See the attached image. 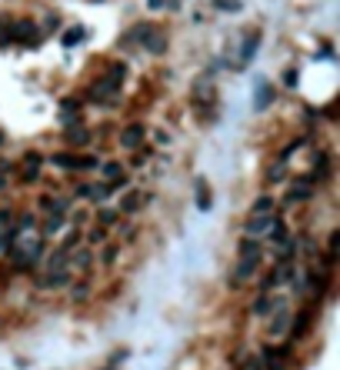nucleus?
Wrapping results in <instances>:
<instances>
[{"instance_id":"nucleus-1","label":"nucleus","mask_w":340,"mask_h":370,"mask_svg":"<svg viewBox=\"0 0 340 370\" xmlns=\"http://www.w3.org/2000/svg\"><path fill=\"white\" fill-rule=\"evenodd\" d=\"M260 260H264V250H260V241H251V237H244L237 247V267H234V277L230 283L240 287V283H247L260 270Z\"/></svg>"},{"instance_id":"nucleus-2","label":"nucleus","mask_w":340,"mask_h":370,"mask_svg":"<svg viewBox=\"0 0 340 370\" xmlns=\"http://www.w3.org/2000/svg\"><path fill=\"white\" fill-rule=\"evenodd\" d=\"M127 64H111V70L87 90V97L94 103H117V94H120V84H124Z\"/></svg>"},{"instance_id":"nucleus-3","label":"nucleus","mask_w":340,"mask_h":370,"mask_svg":"<svg viewBox=\"0 0 340 370\" xmlns=\"http://www.w3.org/2000/svg\"><path fill=\"white\" fill-rule=\"evenodd\" d=\"M0 40L4 44H20V47H34L40 40V30L34 20H7L4 30H0Z\"/></svg>"},{"instance_id":"nucleus-4","label":"nucleus","mask_w":340,"mask_h":370,"mask_svg":"<svg viewBox=\"0 0 340 370\" xmlns=\"http://www.w3.org/2000/svg\"><path fill=\"white\" fill-rule=\"evenodd\" d=\"M274 224H277V217H274V214H267V217H247V224H244V234H247L251 241H260V237H267V234L274 230Z\"/></svg>"},{"instance_id":"nucleus-5","label":"nucleus","mask_w":340,"mask_h":370,"mask_svg":"<svg viewBox=\"0 0 340 370\" xmlns=\"http://www.w3.org/2000/svg\"><path fill=\"white\" fill-rule=\"evenodd\" d=\"M40 167H44V157L37 151H27L24 153V164H20V180L24 184H37L40 180Z\"/></svg>"},{"instance_id":"nucleus-6","label":"nucleus","mask_w":340,"mask_h":370,"mask_svg":"<svg viewBox=\"0 0 340 370\" xmlns=\"http://www.w3.org/2000/svg\"><path fill=\"white\" fill-rule=\"evenodd\" d=\"M270 314H274V317H270V327H267V333H270V337H284V333H287V327H290V310H287V304L280 300V304L274 307Z\"/></svg>"},{"instance_id":"nucleus-7","label":"nucleus","mask_w":340,"mask_h":370,"mask_svg":"<svg viewBox=\"0 0 340 370\" xmlns=\"http://www.w3.org/2000/svg\"><path fill=\"white\" fill-rule=\"evenodd\" d=\"M257 47H260V30H247V37H244V44H240V57H237V64H251L253 60V53H257Z\"/></svg>"},{"instance_id":"nucleus-8","label":"nucleus","mask_w":340,"mask_h":370,"mask_svg":"<svg viewBox=\"0 0 340 370\" xmlns=\"http://www.w3.org/2000/svg\"><path fill=\"white\" fill-rule=\"evenodd\" d=\"M144 137H147V127H144V124H127V127L120 130V143H124V147H130V151H134V147H140V143H144Z\"/></svg>"},{"instance_id":"nucleus-9","label":"nucleus","mask_w":340,"mask_h":370,"mask_svg":"<svg viewBox=\"0 0 340 370\" xmlns=\"http://www.w3.org/2000/svg\"><path fill=\"white\" fill-rule=\"evenodd\" d=\"M70 270H80V274H87L90 267H94V254H90V247H77L74 254H70V264H67Z\"/></svg>"},{"instance_id":"nucleus-10","label":"nucleus","mask_w":340,"mask_h":370,"mask_svg":"<svg viewBox=\"0 0 340 370\" xmlns=\"http://www.w3.org/2000/svg\"><path fill=\"white\" fill-rule=\"evenodd\" d=\"M67 264H70V254H67V250H61V247H57V250H53V254L44 260L47 274H61V270H70Z\"/></svg>"},{"instance_id":"nucleus-11","label":"nucleus","mask_w":340,"mask_h":370,"mask_svg":"<svg viewBox=\"0 0 340 370\" xmlns=\"http://www.w3.org/2000/svg\"><path fill=\"white\" fill-rule=\"evenodd\" d=\"M280 304V297H267V294H260L257 300H253V307H251V314L253 317H270V310Z\"/></svg>"},{"instance_id":"nucleus-12","label":"nucleus","mask_w":340,"mask_h":370,"mask_svg":"<svg viewBox=\"0 0 340 370\" xmlns=\"http://www.w3.org/2000/svg\"><path fill=\"white\" fill-rule=\"evenodd\" d=\"M144 47H147L151 53H164V51H167V34H164V30H157V27H153L151 34L144 37Z\"/></svg>"},{"instance_id":"nucleus-13","label":"nucleus","mask_w":340,"mask_h":370,"mask_svg":"<svg viewBox=\"0 0 340 370\" xmlns=\"http://www.w3.org/2000/svg\"><path fill=\"white\" fill-rule=\"evenodd\" d=\"M67 283H70V270H61V274H44L40 287H44V291H61Z\"/></svg>"},{"instance_id":"nucleus-14","label":"nucleus","mask_w":340,"mask_h":370,"mask_svg":"<svg viewBox=\"0 0 340 370\" xmlns=\"http://www.w3.org/2000/svg\"><path fill=\"white\" fill-rule=\"evenodd\" d=\"M253 97H257V101H253V107H257V110H267V107H270V101H274L270 84H267V80H260V84H257V90H253Z\"/></svg>"},{"instance_id":"nucleus-15","label":"nucleus","mask_w":340,"mask_h":370,"mask_svg":"<svg viewBox=\"0 0 340 370\" xmlns=\"http://www.w3.org/2000/svg\"><path fill=\"white\" fill-rule=\"evenodd\" d=\"M63 137H67V143H74V147H84V143H90V130L87 127H67Z\"/></svg>"},{"instance_id":"nucleus-16","label":"nucleus","mask_w":340,"mask_h":370,"mask_svg":"<svg viewBox=\"0 0 340 370\" xmlns=\"http://www.w3.org/2000/svg\"><path fill=\"white\" fill-rule=\"evenodd\" d=\"M267 214H274V200L270 197H257L251 207V217H267Z\"/></svg>"},{"instance_id":"nucleus-17","label":"nucleus","mask_w":340,"mask_h":370,"mask_svg":"<svg viewBox=\"0 0 340 370\" xmlns=\"http://www.w3.org/2000/svg\"><path fill=\"white\" fill-rule=\"evenodd\" d=\"M63 227V217H57V214H47V220H44V227H40V237L47 241V237H53L57 230Z\"/></svg>"},{"instance_id":"nucleus-18","label":"nucleus","mask_w":340,"mask_h":370,"mask_svg":"<svg viewBox=\"0 0 340 370\" xmlns=\"http://www.w3.org/2000/svg\"><path fill=\"white\" fill-rule=\"evenodd\" d=\"M117 210H120V214H137V210H140V197H137V193H127Z\"/></svg>"},{"instance_id":"nucleus-19","label":"nucleus","mask_w":340,"mask_h":370,"mask_svg":"<svg viewBox=\"0 0 340 370\" xmlns=\"http://www.w3.org/2000/svg\"><path fill=\"white\" fill-rule=\"evenodd\" d=\"M70 297H74V304H84V300L90 297V283H87V281L74 283V287H70Z\"/></svg>"},{"instance_id":"nucleus-20","label":"nucleus","mask_w":340,"mask_h":370,"mask_svg":"<svg viewBox=\"0 0 340 370\" xmlns=\"http://www.w3.org/2000/svg\"><path fill=\"white\" fill-rule=\"evenodd\" d=\"M197 207H201V210H210V191H207L203 180H197Z\"/></svg>"},{"instance_id":"nucleus-21","label":"nucleus","mask_w":340,"mask_h":370,"mask_svg":"<svg viewBox=\"0 0 340 370\" xmlns=\"http://www.w3.org/2000/svg\"><path fill=\"white\" fill-rule=\"evenodd\" d=\"M77 247H80V230L74 227V230H70V234H67V241L61 243V250H67V254H74Z\"/></svg>"},{"instance_id":"nucleus-22","label":"nucleus","mask_w":340,"mask_h":370,"mask_svg":"<svg viewBox=\"0 0 340 370\" xmlns=\"http://www.w3.org/2000/svg\"><path fill=\"white\" fill-rule=\"evenodd\" d=\"M101 170H103V177L111 180V184H117V180L124 177V167H120V164H103Z\"/></svg>"},{"instance_id":"nucleus-23","label":"nucleus","mask_w":340,"mask_h":370,"mask_svg":"<svg viewBox=\"0 0 340 370\" xmlns=\"http://www.w3.org/2000/svg\"><path fill=\"white\" fill-rule=\"evenodd\" d=\"M307 324H310V310H301V317L294 324V337H303V333H307Z\"/></svg>"},{"instance_id":"nucleus-24","label":"nucleus","mask_w":340,"mask_h":370,"mask_svg":"<svg viewBox=\"0 0 340 370\" xmlns=\"http://www.w3.org/2000/svg\"><path fill=\"white\" fill-rule=\"evenodd\" d=\"M103 241H107V227H101V224H97V227L87 230V243H103Z\"/></svg>"},{"instance_id":"nucleus-25","label":"nucleus","mask_w":340,"mask_h":370,"mask_svg":"<svg viewBox=\"0 0 340 370\" xmlns=\"http://www.w3.org/2000/svg\"><path fill=\"white\" fill-rule=\"evenodd\" d=\"M77 40H84V27H74V30H67V34H63V47H74Z\"/></svg>"},{"instance_id":"nucleus-26","label":"nucleus","mask_w":340,"mask_h":370,"mask_svg":"<svg viewBox=\"0 0 340 370\" xmlns=\"http://www.w3.org/2000/svg\"><path fill=\"white\" fill-rule=\"evenodd\" d=\"M113 260H117V243H107V247H103V254H101V264H103V267H111Z\"/></svg>"},{"instance_id":"nucleus-27","label":"nucleus","mask_w":340,"mask_h":370,"mask_svg":"<svg viewBox=\"0 0 340 370\" xmlns=\"http://www.w3.org/2000/svg\"><path fill=\"white\" fill-rule=\"evenodd\" d=\"M97 224H101V227H113V224H117V210H101V214H97Z\"/></svg>"},{"instance_id":"nucleus-28","label":"nucleus","mask_w":340,"mask_h":370,"mask_svg":"<svg viewBox=\"0 0 340 370\" xmlns=\"http://www.w3.org/2000/svg\"><path fill=\"white\" fill-rule=\"evenodd\" d=\"M284 167H287L284 160H277V164L270 167V174H267V177H270V184H280V177H284Z\"/></svg>"},{"instance_id":"nucleus-29","label":"nucleus","mask_w":340,"mask_h":370,"mask_svg":"<svg viewBox=\"0 0 340 370\" xmlns=\"http://www.w3.org/2000/svg\"><path fill=\"white\" fill-rule=\"evenodd\" d=\"M240 370H264V360H260V357H247L244 364H240Z\"/></svg>"},{"instance_id":"nucleus-30","label":"nucleus","mask_w":340,"mask_h":370,"mask_svg":"<svg viewBox=\"0 0 340 370\" xmlns=\"http://www.w3.org/2000/svg\"><path fill=\"white\" fill-rule=\"evenodd\" d=\"M57 27H61V17H57V13H51V17H47V24H44V30H47V34H53Z\"/></svg>"},{"instance_id":"nucleus-31","label":"nucleus","mask_w":340,"mask_h":370,"mask_svg":"<svg viewBox=\"0 0 340 370\" xmlns=\"http://www.w3.org/2000/svg\"><path fill=\"white\" fill-rule=\"evenodd\" d=\"M11 220H13V210L11 207H0V227H7Z\"/></svg>"},{"instance_id":"nucleus-32","label":"nucleus","mask_w":340,"mask_h":370,"mask_svg":"<svg viewBox=\"0 0 340 370\" xmlns=\"http://www.w3.org/2000/svg\"><path fill=\"white\" fill-rule=\"evenodd\" d=\"M217 7H224V11H240V0H214Z\"/></svg>"},{"instance_id":"nucleus-33","label":"nucleus","mask_w":340,"mask_h":370,"mask_svg":"<svg viewBox=\"0 0 340 370\" xmlns=\"http://www.w3.org/2000/svg\"><path fill=\"white\" fill-rule=\"evenodd\" d=\"M317 174H327V153L317 157Z\"/></svg>"},{"instance_id":"nucleus-34","label":"nucleus","mask_w":340,"mask_h":370,"mask_svg":"<svg viewBox=\"0 0 340 370\" xmlns=\"http://www.w3.org/2000/svg\"><path fill=\"white\" fill-rule=\"evenodd\" d=\"M284 84H287V87H297V74H294V70H287V74H284Z\"/></svg>"},{"instance_id":"nucleus-35","label":"nucleus","mask_w":340,"mask_h":370,"mask_svg":"<svg viewBox=\"0 0 340 370\" xmlns=\"http://www.w3.org/2000/svg\"><path fill=\"white\" fill-rule=\"evenodd\" d=\"M63 107H67V110L74 107V110H77V107H80V101H77V97H63Z\"/></svg>"},{"instance_id":"nucleus-36","label":"nucleus","mask_w":340,"mask_h":370,"mask_svg":"<svg viewBox=\"0 0 340 370\" xmlns=\"http://www.w3.org/2000/svg\"><path fill=\"white\" fill-rule=\"evenodd\" d=\"M147 4H151L153 11H160V7H164V0H147Z\"/></svg>"},{"instance_id":"nucleus-37","label":"nucleus","mask_w":340,"mask_h":370,"mask_svg":"<svg viewBox=\"0 0 340 370\" xmlns=\"http://www.w3.org/2000/svg\"><path fill=\"white\" fill-rule=\"evenodd\" d=\"M4 187H7V177H4V174H0V191H4Z\"/></svg>"},{"instance_id":"nucleus-38","label":"nucleus","mask_w":340,"mask_h":370,"mask_svg":"<svg viewBox=\"0 0 340 370\" xmlns=\"http://www.w3.org/2000/svg\"><path fill=\"white\" fill-rule=\"evenodd\" d=\"M164 4H170V7H180V0H164Z\"/></svg>"},{"instance_id":"nucleus-39","label":"nucleus","mask_w":340,"mask_h":370,"mask_svg":"<svg viewBox=\"0 0 340 370\" xmlns=\"http://www.w3.org/2000/svg\"><path fill=\"white\" fill-rule=\"evenodd\" d=\"M0 30H4V20H0Z\"/></svg>"}]
</instances>
